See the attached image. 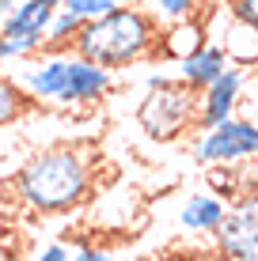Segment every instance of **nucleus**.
Listing matches in <instances>:
<instances>
[{
  "label": "nucleus",
  "instance_id": "obj_1",
  "mask_svg": "<svg viewBox=\"0 0 258 261\" xmlns=\"http://www.w3.org/2000/svg\"><path fill=\"white\" fill-rule=\"evenodd\" d=\"M95 167L99 159L87 144H50L27 155L12 178V193L34 216H68L91 201Z\"/></svg>",
  "mask_w": 258,
  "mask_h": 261
},
{
  "label": "nucleus",
  "instance_id": "obj_2",
  "mask_svg": "<svg viewBox=\"0 0 258 261\" xmlns=\"http://www.w3.org/2000/svg\"><path fill=\"white\" fill-rule=\"evenodd\" d=\"M156 42H159V19L152 12H145L137 0H122L114 12L80 23L68 49L103 68H129L137 61L152 57Z\"/></svg>",
  "mask_w": 258,
  "mask_h": 261
},
{
  "label": "nucleus",
  "instance_id": "obj_3",
  "mask_svg": "<svg viewBox=\"0 0 258 261\" xmlns=\"http://www.w3.org/2000/svg\"><path fill=\"white\" fill-rule=\"evenodd\" d=\"M19 84L34 106L87 110L114 91V68H103L73 49H46L42 61H31L19 72Z\"/></svg>",
  "mask_w": 258,
  "mask_h": 261
},
{
  "label": "nucleus",
  "instance_id": "obj_4",
  "mask_svg": "<svg viewBox=\"0 0 258 261\" xmlns=\"http://www.w3.org/2000/svg\"><path fill=\"white\" fill-rule=\"evenodd\" d=\"M198 87H190L186 80H163V84L148 87V95L137 106V125L145 129L148 140L156 144H175L194 129L198 118Z\"/></svg>",
  "mask_w": 258,
  "mask_h": 261
},
{
  "label": "nucleus",
  "instance_id": "obj_5",
  "mask_svg": "<svg viewBox=\"0 0 258 261\" xmlns=\"http://www.w3.org/2000/svg\"><path fill=\"white\" fill-rule=\"evenodd\" d=\"M258 159V121L254 118H224L213 129H198L194 137V163L213 167V163H247Z\"/></svg>",
  "mask_w": 258,
  "mask_h": 261
},
{
  "label": "nucleus",
  "instance_id": "obj_6",
  "mask_svg": "<svg viewBox=\"0 0 258 261\" xmlns=\"http://www.w3.org/2000/svg\"><path fill=\"white\" fill-rule=\"evenodd\" d=\"M213 239H217V250L224 257L236 261L258 257V190H243L228 201L224 220L213 231Z\"/></svg>",
  "mask_w": 258,
  "mask_h": 261
},
{
  "label": "nucleus",
  "instance_id": "obj_7",
  "mask_svg": "<svg viewBox=\"0 0 258 261\" xmlns=\"http://www.w3.org/2000/svg\"><path fill=\"white\" fill-rule=\"evenodd\" d=\"M247 80H251V68L232 65V61H228V68L220 72V76L213 80L209 87H201L194 129H213V125H220L224 118H232V114L239 110V98H243Z\"/></svg>",
  "mask_w": 258,
  "mask_h": 261
},
{
  "label": "nucleus",
  "instance_id": "obj_8",
  "mask_svg": "<svg viewBox=\"0 0 258 261\" xmlns=\"http://www.w3.org/2000/svg\"><path fill=\"white\" fill-rule=\"evenodd\" d=\"M209 42V23L205 15H190V19H175V23H163L159 27V42H156V53L152 57H167V61H186L190 53H198L201 46Z\"/></svg>",
  "mask_w": 258,
  "mask_h": 261
},
{
  "label": "nucleus",
  "instance_id": "obj_9",
  "mask_svg": "<svg viewBox=\"0 0 258 261\" xmlns=\"http://www.w3.org/2000/svg\"><path fill=\"white\" fill-rule=\"evenodd\" d=\"M228 201H220L217 193H190L179 208V227L186 235H213L224 220Z\"/></svg>",
  "mask_w": 258,
  "mask_h": 261
},
{
  "label": "nucleus",
  "instance_id": "obj_10",
  "mask_svg": "<svg viewBox=\"0 0 258 261\" xmlns=\"http://www.w3.org/2000/svg\"><path fill=\"white\" fill-rule=\"evenodd\" d=\"M220 49L228 53L232 65H243V68H254L258 65V27L247 23V19H236L228 15L224 19V31L217 34Z\"/></svg>",
  "mask_w": 258,
  "mask_h": 261
},
{
  "label": "nucleus",
  "instance_id": "obj_11",
  "mask_svg": "<svg viewBox=\"0 0 258 261\" xmlns=\"http://www.w3.org/2000/svg\"><path fill=\"white\" fill-rule=\"evenodd\" d=\"M53 12H57V8H46L42 0H23V4L12 8V15L4 19L0 34H4V38H42L46 42V27H50Z\"/></svg>",
  "mask_w": 258,
  "mask_h": 261
},
{
  "label": "nucleus",
  "instance_id": "obj_12",
  "mask_svg": "<svg viewBox=\"0 0 258 261\" xmlns=\"http://www.w3.org/2000/svg\"><path fill=\"white\" fill-rule=\"evenodd\" d=\"M224 68H228V53L220 49V42H205L198 53H190L186 61H179V76L190 87H198V91H201V87H209Z\"/></svg>",
  "mask_w": 258,
  "mask_h": 261
},
{
  "label": "nucleus",
  "instance_id": "obj_13",
  "mask_svg": "<svg viewBox=\"0 0 258 261\" xmlns=\"http://www.w3.org/2000/svg\"><path fill=\"white\" fill-rule=\"evenodd\" d=\"M31 110H34V98L23 91V84L0 72V129H8V125L23 121Z\"/></svg>",
  "mask_w": 258,
  "mask_h": 261
},
{
  "label": "nucleus",
  "instance_id": "obj_14",
  "mask_svg": "<svg viewBox=\"0 0 258 261\" xmlns=\"http://www.w3.org/2000/svg\"><path fill=\"white\" fill-rule=\"evenodd\" d=\"M145 12H152L159 27L163 23H175V19H190V15H205V0H137Z\"/></svg>",
  "mask_w": 258,
  "mask_h": 261
},
{
  "label": "nucleus",
  "instance_id": "obj_15",
  "mask_svg": "<svg viewBox=\"0 0 258 261\" xmlns=\"http://www.w3.org/2000/svg\"><path fill=\"white\" fill-rule=\"evenodd\" d=\"M80 15H73L68 8H57L50 15V27H46V49H68L73 46V34L80 31Z\"/></svg>",
  "mask_w": 258,
  "mask_h": 261
},
{
  "label": "nucleus",
  "instance_id": "obj_16",
  "mask_svg": "<svg viewBox=\"0 0 258 261\" xmlns=\"http://www.w3.org/2000/svg\"><path fill=\"white\" fill-rule=\"evenodd\" d=\"M205 178H209V190L220 201H232L236 193H243V174L236 170V163H213L205 167Z\"/></svg>",
  "mask_w": 258,
  "mask_h": 261
},
{
  "label": "nucleus",
  "instance_id": "obj_17",
  "mask_svg": "<svg viewBox=\"0 0 258 261\" xmlns=\"http://www.w3.org/2000/svg\"><path fill=\"white\" fill-rule=\"evenodd\" d=\"M122 0H65L61 8H68L73 15H80V19H99V15L114 12Z\"/></svg>",
  "mask_w": 258,
  "mask_h": 261
},
{
  "label": "nucleus",
  "instance_id": "obj_18",
  "mask_svg": "<svg viewBox=\"0 0 258 261\" xmlns=\"http://www.w3.org/2000/svg\"><path fill=\"white\" fill-rule=\"evenodd\" d=\"M224 12L258 27V0H224Z\"/></svg>",
  "mask_w": 258,
  "mask_h": 261
},
{
  "label": "nucleus",
  "instance_id": "obj_19",
  "mask_svg": "<svg viewBox=\"0 0 258 261\" xmlns=\"http://www.w3.org/2000/svg\"><path fill=\"white\" fill-rule=\"evenodd\" d=\"M38 257L42 261H68V257H73V250H68L65 242H46V246L38 250Z\"/></svg>",
  "mask_w": 258,
  "mask_h": 261
},
{
  "label": "nucleus",
  "instance_id": "obj_20",
  "mask_svg": "<svg viewBox=\"0 0 258 261\" xmlns=\"http://www.w3.org/2000/svg\"><path fill=\"white\" fill-rule=\"evenodd\" d=\"M73 257H80V261H106L110 254L99 250V246H91V242H76V246H73Z\"/></svg>",
  "mask_w": 258,
  "mask_h": 261
},
{
  "label": "nucleus",
  "instance_id": "obj_21",
  "mask_svg": "<svg viewBox=\"0 0 258 261\" xmlns=\"http://www.w3.org/2000/svg\"><path fill=\"white\" fill-rule=\"evenodd\" d=\"M12 8H15V0H0V27H4L8 15H12Z\"/></svg>",
  "mask_w": 258,
  "mask_h": 261
},
{
  "label": "nucleus",
  "instance_id": "obj_22",
  "mask_svg": "<svg viewBox=\"0 0 258 261\" xmlns=\"http://www.w3.org/2000/svg\"><path fill=\"white\" fill-rule=\"evenodd\" d=\"M8 61V46H4V38H0V65Z\"/></svg>",
  "mask_w": 258,
  "mask_h": 261
},
{
  "label": "nucleus",
  "instance_id": "obj_23",
  "mask_svg": "<svg viewBox=\"0 0 258 261\" xmlns=\"http://www.w3.org/2000/svg\"><path fill=\"white\" fill-rule=\"evenodd\" d=\"M42 4H46V8H61L65 0H42Z\"/></svg>",
  "mask_w": 258,
  "mask_h": 261
},
{
  "label": "nucleus",
  "instance_id": "obj_24",
  "mask_svg": "<svg viewBox=\"0 0 258 261\" xmlns=\"http://www.w3.org/2000/svg\"><path fill=\"white\" fill-rule=\"evenodd\" d=\"M251 118L258 121V95H254V106H251Z\"/></svg>",
  "mask_w": 258,
  "mask_h": 261
}]
</instances>
